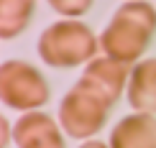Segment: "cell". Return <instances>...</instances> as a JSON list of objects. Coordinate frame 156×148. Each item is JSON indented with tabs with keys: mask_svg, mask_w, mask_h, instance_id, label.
I'll use <instances>...</instances> for the list:
<instances>
[{
	"mask_svg": "<svg viewBox=\"0 0 156 148\" xmlns=\"http://www.w3.org/2000/svg\"><path fill=\"white\" fill-rule=\"evenodd\" d=\"M46 3L64 18H82L84 13L92 8L95 0H46Z\"/></svg>",
	"mask_w": 156,
	"mask_h": 148,
	"instance_id": "30bf717a",
	"label": "cell"
},
{
	"mask_svg": "<svg viewBox=\"0 0 156 148\" xmlns=\"http://www.w3.org/2000/svg\"><path fill=\"white\" fill-rule=\"evenodd\" d=\"M128 79H131V67L102 54V56H95L84 67V72H82V77L77 82L84 84V87H90L92 92H97L110 105H115L120 100V95H126Z\"/></svg>",
	"mask_w": 156,
	"mask_h": 148,
	"instance_id": "8992f818",
	"label": "cell"
},
{
	"mask_svg": "<svg viewBox=\"0 0 156 148\" xmlns=\"http://www.w3.org/2000/svg\"><path fill=\"white\" fill-rule=\"evenodd\" d=\"M108 143L110 148H156V115L133 110L113 125Z\"/></svg>",
	"mask_w": 156,
	"mask_h": 148,
	"instance_id": "52a82bcc",
	"label": "cell"
},
{
	"mask_svg": "<svg viewBox=\"0 0 156 148\" xmlns=\"http://www.w3.org/2000/svg\"><path fill=\"white\" fill-rule=\"evenodd\" d=\"M126 97L133 110L156 115V56H146L131 67Z\"/></svg>",
	"mask_w": 156,
	"mask_h": 148,
	"instance_id": "ba28073f",
	"label": "cell"
},
{
	"mask_svg": "<svg viewBox=\"0 0 156 148\" xmlns=\"http://www.w3.org/2000/svg\"><path fill=\"white\" fill-rule=\"evenodd\" d=\"M156 33V8L148 0H126L100 33L102 54L120 64H138Z\"/></svg>",
	"mask_w": 156,
	"mask_h": 148,
	"instance_id": "6da1fadb",
	"label": "cell"
},
{
	"mask_svg": "<svg viewBox=\"0 0 156 148\" xmlns=\"http://www.w3.org/2000/svg\"><path fill=\"white\" fill-rule=\"evenodd\" d=\"M36 51L41 61L54 69L87 67L95 56L102 54L100 36H95V31L80 18H62L46 26L44 33L38 36Z\"/></svg>",
	"mask_w": 156,
	"mask_h": 148,
	"instance_id": "7a4b0ae2",
	"label": "cell"
},
{
	"mask_svg": "<svg viewBox=\"0 0 156 148\" xmlns=\"http://www.w3.org/2000/svg\"><path fill=\"white\" fill-rule=\"evenodd\" d=\"M80 148H110V143H105V140H97V138H90V140H82Z\"/></svg>",
	"mask_w": 156,
	"mask_h": 148,
	"instance_id": "7c38bea8",
	"label": "cell"
},
{
	"mask_svg": "<svg viewBox=\"0 0 156 148\" xmlns=\"http://www.w3.org/2000/svg\"><path fill=\"white\" fill-rule=\"evenodd\" d=\"M0 100L16 112L41 110L51 100V87L38 67L23 59H10L0 67Z\"/></svg>",
	"mask_w": 156,
	"mask_h": 148,
	"instance_id": "3957f363",
	"label": "cell"
},
{
	"mask_svg": "<svg viewBox=\"0 0 156 148\" xmlns=\"http://www.w3.org/2000/svg\"><path fill=\"white\" fill-rule=\"evenodd\" d=\"M36 0H0V38H18L34 21Z\"/></svg>",
	"mask_w": 156,
	"mask_h": 148,
	"instance_id": "9c48e42d",
	"label": "cell"
},
{
	"mask_svg": "<svg viewBox=\"0 0 156 148\" xmlns=\"http://www.w3.org/2000/svg\"><path fill=\"white\" fill-rule=\"evenodd\" d=\"M113 110L108 100H102L90 87L77 84L69 89L59 102V125L69 138L74 140H90L105 128L108 115Z\"/></svg>",
	"mask_w": 156,
	"mask_h": 148,
	"instance_id": "277c9868",
	"label": "cell"
},
{
	"mask_svg": "<svg viewBox=\"0 0 156 148\" xmlns=\"http://www.w3.org/2000/svg\"><path fill=\"white\" fill-rule=\"evenodd\" d=\"M0 128H3V136H0V148H8L10 140H13V128H10V123H8V118L0 120Z\"/></svg>",
	"mask_w": 156,
	"mask_h": 148,
	"instance_id": "8fae6325",
	"label": "cell"
},
{
	"mask_svg": "<svg viewBox=\"0 0 156 148\" xmlns=\"http://www.w3.org/2000/svg\"><path fill=\"white\" fill-rule=\"evenodd\" d=\"M67 133L59 120H54L44 110L23 112L13 123V143L16 148H67Z\"/></svg>",
	"mask_w": 156,
	"mask_h": 148,
	"instance_id": "5b68a950",
	"label": "cell"
}]
</instances>
